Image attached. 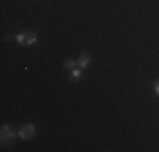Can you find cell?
Instances as JSON below:
<instances>
[{"instance_id":"1","label":"cell","mask_w":159,"mask_h":152,"mask_svg":"<svg viewBox=\"0 0 159 152\" xmlns=\"http://www.w3.org/2000/svg\"><path fill=\"white\" fill-rule=\"evenodd\" d=\"M16 137H19V134L14 128H10V125H2V128H0V140H2V145H7V144H10Z\"/></svg>"},{"instance_id":"2","label":"cell","mask_w":159,"mask_h":152,"mask_svg":"<svg viewBox=\"0 0 159 152\" xmlns=\"http://www.w3.org/2000/svg\"><path fill=\"white\" fill-rule=\"evenodd\" d=\"M17 134H19V137H20L22 140L32 139V137L36 135V125H34V123H25L24 127H20L17 130Z\"/></svg>"},{"instance_id":"3","label":"cell","mask_w":159,"mask_h":152,"mask_svg":"<svg viewBox=\"0 0 159 152\" xmlns=\"http://www.w3.org/2000/svg\"><path fill=\"white\" fill-rule=\"evenodd\" d=\"M90 61H92V58H90V54L88 52H83L81 56L78 58V68H81V69H86L88 68V64H90Z\"/></svg>"},{"instance_id":"4","label":"cell","mask_w":159,"mask_h":152,"mask_svg":"<svg viewBox=\"0 0 159 152\" xmlns=\"http://www.w3.org/2000/svg\"><path fill=\"white\" fill-rule=\"evenodd\" d=\"M7 39H14L17 44L25 46V41H27V32H20V34H17V36H7Z\"/></svg>"},{"instance_id":"5","label":"cell","mask_w":159,"mask_h":152,"mask_svg":"<svg viewBox=\"0 0 159 152\" xmlns=\"http://www.w3.org/2000/svg\"><path fill=\"white\" fill-rule=\"evenodd\" d=\"M81 76H83L81 68H75V69H71V73H70V76H68V79H70V81H78V79H81Z\"/></svg>"},{"instance_id":"6","label":"cell","mask_w":159,"mask_h":152,"mask_svg":"<svg viewBox=\"0 0 159 152\" xmlns=\"http://www.w3.org/2000/svg\"><path fill=\"white\" fill-rule=\"evenodd\" d=\"M37 42V34L34 30H29L27 32V41H25V46H34Z\"/></svg>"},{"instance_id":"7","label":"cell","mask_w":159,"mask_h":152,"mask_svg":"<svg viewBox=\"0 0 159 152\" xmlns=\"http://www.w3.org/2000/svg\"><path fill=\"white\" fill-rule=\"evenodd\" d=\"M63 66L68 68V69H75V68H78V63H76V61H73V59H64Z\"/></svg>"},{"instance_id":"8","label":"cell","mask_w":159,"mask_h":152,"mask_svg":"<svg viewBox=\"0 0 159 152\" xmlns=\"http://www.w3.org/2000/svg\"><path fill=\"white\" fill-rule=\"evenodd\" d=\"M152 88H154V93L157 95L159 96V78L156 79V81H154V85H152Z\"/></svg>"}]
</instances>
